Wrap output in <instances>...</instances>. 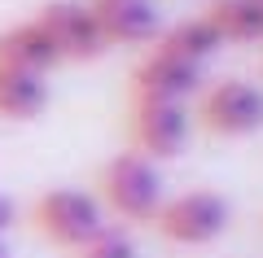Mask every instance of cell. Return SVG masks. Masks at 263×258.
Wrapping results in <instances>:
<instances>
[{
  "instance_id": "cell-1",
  "label": "cell",
  "mask_w": 263,
  "mask_h": 258,
  "mask_svg": "<svg viewBox=\"0 0 263 258\" xmlns=\"http://www.w3.org/2000/svg\"><path fill=\"white\" fill-rule=\"evenodd\" d=\"M97 202L110 206V210L119 214V219H127V223H154V214H158V206H162L158 166L145 153H136V149L110 157L105 171H101V197H97Z\"/></svg>"
},
{
  "instance_id": "cell-2",
  "label": "cell",
  "mask_w": 263,
  "mask_h": 258,
  "mask_svg": "<svg viewBox=\"0 0 263 258\" xmlns=\"http://www.w3.org/2000/svg\"><path fill=\"white\" fill-rule=\"evenodd\" d=\"M228 219H233V206H228L224 193L193 188V193L162 197L158 214H154V228L171 245H211V241H219L228 232Z\"/></svg>"
},
{
  "instance_id": "cell-3",
  "label": "cell",
  "mask_w": 263,
  "mask_h": 258,
  "mask_svg": "<svg viewBox=\"0 0 263 258\" xmlns=\"http://www.w3.org/2000/svg\"><path fill=\"white\" fill-rule=\"evenodd\" d=\"M35 228L62 249H84L105 228V206L84 188H48L35 202Z\"/></svg>"
},
{
  "instance_id": "cell-4",
  "label": "cell",
  "mask_w": 263,
  "mask_h": 258,
  "mask_svg": "<svg viewBox=\"0 0 263 258\" xmlns=\"http://www.w3.org/2000/svg\"><path fill=\"white\" fill-rule=\"evenodd\" d=\"M197 123L211 131V136H250L263 127V88L246 79H219L211 88H202L197 96Z\"/></svg>"
},
{
  "instance_id": "cell-5",
  "label": "cell",
  "mask_w": 263,
  "mask_h": 258,
  "mask_svg": "<svg viewBox=\"0 0 263 258\" xmlns=\"http://www.w3.org/2000/svg\"><path fill=\"white\" fill-rule=\"evenodd\" d=\"M132 145L136 153H145L149 162L158 157H176L189 145V131H193V114L176 101H132Z\"/></svg>"
},
{
  "instance_id": "cell-6",
  "label": "cell",
  "mask_w": 263,
  "mask_h": 258,
  "mask_svg": "<svg viewBox=\"0 0 263 258\" xmlns=\"http://www.w3.org/2000/svg\"><path fill=\"white\" fill-rule=\"evenodd\" d=\"M35 18L48 31V39H53L62 62H92V57L105 53V39L97 31V18L88 9V0H48Z\"/></svg>"
},
{
  "instance_id": "cell-7",
  "label": "cell",
  "mask_w": 263,
  "mask_h": 258,
  "mask_svg": "<svg viewBox=\"0 0 263 258\" xmlns=\"http://www.w3.org/2000/svg\"><path fill=\"white\" fill-rule=\"evenodd\" d=\"M193 92H202V70L158 53V48L149 57H141V66L132 70V101H176V105H184Z\"/></svg>"
},
{
  "instance_id": "cell-8",
  "label": "cell",
  "mask_w": 263,
  "mask_h": 258,
  "mask_svg": "<svg viewBox=\"0 0 263 258\" xmlns=\"http://www.w3.org/2000/svg\"><path fill=\"white\" fill-rule=\"evenodd\" d=\"M88 9L97 18L105 48L114 44H149L162 31V13L154 0H88Z\"/></svg>"
},
{
  "instance_id": "cell-9",
  "label": "cell",
  "mask_w": 263,
  "mask_h": 258,
  "mask_svg": "<svg viewBox=\"0 0 263 258\" xmlns=\"http://www.w3.org/2000/svg\"><path fill=\"white\" fill-rule=\"evenodd\" d=\"M62 62L48 39V31L40 27V18H22L9 31H0V66H13V70H31V74H48Z\"/></svg>"
},
{
  "instance_id": "cell-10",
  "label": "cell",
  "mask_w": 263,
  "mask_h": 258,
  "mask_svg": "<svg viewBox=\"0 0 263 258\" xmlns=\"http://www.w3.org/2000/svg\"><path fill=\"white\" fill-rule=\"evenodd\" d=\"M158 53H167V57H176V62H189V66H202L211 62V57L224 48V39L215 35V27H211L202 13L197 18H184V22H176V27H162L158 31Z\"/></svg>"
},
{
  "instance_id": "cell-11",
  "label": "cell",
  "mask_w": 263,
  "mask_h": 258,
  "mask_svg": "<svg viewBox=\"0 0 263 258\" xmlns=\"http://www.w3.org/2000/svg\"><path fill=\"white\" fill-rule=\"evenodd\" d=\"M44 105H48V79L44 74L0 66V118L27 123L35 114H44Z\"/></svg>"
},
{
  "instance_id": "cell-12",
  "label": "cell",
  "mask_w": 263,
  "mask_h": 258,
  "mask_svg": "<svg viewBox=\"0 0 263 258\" xmlns=\"http://www.w3.org/2000/svg\"><path fill=\"white\" fill-rule=\"evenodd\" d=\"M202 18L215 27L224 44H259L263 39V9L254 0H211Z\"/></svg>"
},
{
  "instance_id": "cell-13",
  "label": "cell",
  "mask_w": 263,
  "mask_h": 258,
  "mask_svg": "<svg viewBox=\"0 0 263 258\" xmlns=\"http://www.w3.org/2000/svg\"><path fill=\"white\" fill-rule=\"evenodd\" d=\"M79 258H136V241L123 228H110V223H105V228L79 249Z\"/></svg>"
},
{
  "instance_id": "cell-14",
  "label": "cell",
  "mask_w": 263,
  "mask_h": 258,
  "mask_svg": "<svg viewBox=\"0 0 263 258\" xmlns=\"http://www.w3.org/2000/svg\"><path fill=\"white\" fill-rule=\"evenodd\" d=\"M9 228H13V202H9L5 193H0V236H5Z\"/></svg>"
},
{
  "instance_id": "cell-15",
  "label": "cell",
  "mask_w": 263,
  "mask_h": 258,
  "mask_svg": "<svg viewBox=\"0 0 263 258\" xmlns=\"http://www.w3.org/2000/svg\"><path fill=\"white\" fill-rule=\"evenodd\" d=\"M0 258H9V245H5V236H0Z\"/></svg>"
},
{
  "instance_id": "cell-16",
  "label": "cell",
  "mask_w": 263,
  "mask_h": 258,
  "mask_svg": "<svg viewBox=\"0 0 263 258\" xmlns=\"http://www.w3.org/2000/svg\"><path fill=\"white\" fill-rule=\"evenodd\" d=\"M254 5H259V9H263V0H254Z\"/></svg>"
}]
</instances>
